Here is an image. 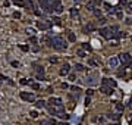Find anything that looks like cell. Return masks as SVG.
<instances>
[{"label": "cell", "mask_w": 132, "mask_h": 125, "mask_svg": "<svg viewBox=\"0 0 132 125\" xmlns=\"http://www.w3.org/2000/svg\"><path fill=\"white\" fill-rule=\"evenodd\" d=\"M85 84H87V85H90V87L97 85V84H98V74H97V72L88 74V75L85 77Z\"/></svg>", "instance_id": "obj_1"}, {"label": "cell", "mask_w": 132, "mask_h": 125, "mask_svg": "<svg viewBox=\"0 0 132 125\" xmlns=\"http://www.w3.org/2000/svg\"><path fill=\"white\" fill-rule=\"evenodd\" d=\"M51 46H53L54 49H57V50H63V49H66V43L63 41V38L54 37L53 40H51Z\"/></svg>", "instance_id": "obj_2"}, {"label": "cell", "mask_w": 132, "mask_h": 125, "mask_svg": "<svg viewBox=\"0 0 132 125\" xmlns=\"http://www.w3.org/2000/svg\"><path fill=\"white\" fill-rule=\"evenodd\" d=\"M119 60L123 66H128L132 62V56L129 53H122V54H119Z\"/></svg>", "instance_id": "obj_3"}, {"label": "cell", "mask_w": 132, "mask_h": 125, "mask_svg": "<svg viewBox=\"0 0 132 125\" xmlns=\"http://www.w3.org/2000/svg\"><path fill=\"white\" fill-rule=\"evenodd\" d=\"M40 5L44 7V10H46V12H53V10H54L53 6L50 5V2H48V0H40Z\"/></svg>", "instance_id": "obj_4"}, {"label": "cell", "mask_w": 132, "mask_h": 125, "mask_svg": "<svg viewBox=\"0 0 132 125\" xmlns=\"http://www.w3.org/2000/svg\"><path fill=\"white\" fill-rule=\"evenodd\" d=\"M21 99H22V100H25V101H34V99H35V97H34V94H32V93L22 91V93H21Z\"/></svg>", "instance_id": "obj_5"}, {"label": "cell", "mask_w": 132, "mask_h": 125, "mask_svg": "<svg viewBox=\"0 0 132 125\" xmlns=\"http://www.w3.org/2000/svg\"><path fill=\"white\" fill-rule=\"evenodd\" d=\"M50 25H51V22H50V21H46V22H44V21H40V22H37V28H38V30H47V28H50Z\"/></svg>", "instance_id": "obj_6"}, {"label": "cell", "mask_w": 132, "mask_h": 125, "mask_svg": "<svg viewBox=\"0 0 132 125\" xmlns=\"http://www.w3.org/2000/svg\"><path fill=\"white\" fill-rule=\"evenodd\" d=\"M48 103L51 105V106H54V107H62L63 105H62V100H60L59 97H51L50 100H48Z\"/></svg>", "instance_id": "obj_7"}, {"label": "cell", "mask_w": 132, "mask_h": 125, "mask_svg": "<svg viewBox=\"0 0 132 125\" xmlns=\"http://www.w3.org/2000/svg\"><path fill=\"white\" fill-rule=\"evenodd\" d=\"M119 63H120V60H119V58H116V56H113V58L109 59V66H110V68H117Z\"/></svg>", "instance_id": "obj_8"}, {"label": "cell", "mask_w": 132, "mask_h": 125, "mask_svg": "<svg viewBox=\"0 0 132 125\" xmlns=\"http://www.w3.org/2000/svg\"><path fill=\"white\" fill-rule=\"evenodd\" d=\"M103 85H109V87H116L117 85V83L114 81V79H112V78H103Z\"/></svg>", "instance_id": "obj_9"}, {"label": "cell", "mask_w": 132, "mask_h": 125, "mask_svg": "<svg viewBox=\"0 0 132 125\" xmlns=\"http://www.w3.org/2000/svg\"><path fill=\"white\" fill-rule=\"evenodd\" d=\"M100 34H101L104 38H112V30H110V28H101V30H100Z\"/></svg>", "instance_id": "obj_10"}, {"label": "cell", "mask_w": 132, "mask_h": 125, "mask_svg": "<svg viewBox=\"0 0 132 125\" xmlns=\"http://www.w3.org/2000/svg\"><path fill=\"white\" fill-rule=\"evenodd\" d=\"M100 90H101V93H104V94H113V90H112V87H109V85H103Z\"/></svg>", "instance_id": "obj_11"}, {"label": "cell", "mask_w": 132, "mask_h": 125, "mask_svg": "<svg viewBox=\"0 0 132 125\" xmlns=\"http://www.w3.org/2000/svg\"><path fill=\"white\" fill-rule=\"evenodd\" d=\"M69 74V63H65L63 68L60 69V75H68Z\"/></svg>", "instance_id": "obj_12"}, {"label": "cell", "mask_w": 132, "mask_h": 125, "mask_svg": "<svg viewBox=\"0 0 132 125\" xmlns=\"http://www.w3.org/2000/svg\"><path fill=\"white\" fill-rule=\"evenodd\" d=\"M107 118L112 119V121H119L120 115H119V113H110V115H107Z\"/></svg>", "instance_id": "obj_13"}, {"label": "cell", "mask_w": 132, "mask_h": 125, "mask_svg": "<svg viewBox=\"0 0 132 125\" xmlns=\"http://www.w3.org/2000/svg\"><path fill=\"white\" fill-rule=\"evenodd\" d=\"M48 2H50V5L53 6V9H56V7L60 5V0H48Z\"/></svg>", "instance_id": "obj_14"}, {"label": "cell", "mask_w": 132, "mask_h": 125, "mask_svg": "<svg viewBox=\"0 0 132 125\" xmlns=\"http://www.w3.org/2000/svg\"><path fill=\"white\" fill-rule=\"evenodd\" d=\"M44 106H46V101H44V100H38L35 103V107H38V109H43Z\"/></svg>", "instance_id": "obj_15"}, {"label": "cell", "mask_w": 132, "mask_h": 125, "mask_svg": "<svg viewBox=\"0 0 132 125\" xmlns=\"http://www.w3.org/2000/svg\"><path fill=\"white\" fill-rule=\"evenodd\" d=\"M84 69H85V66H84V65H81V63H76V65H75V71L81 72V71H84Z\"/></svg>", "instance_id": "obj_16"}, {"label": "cell", "mask_w": 132, "mask_h": 125, "mask_svg": "<svg viewBox=\"0 0 132 125\" xmlns=\"http://www.w3.org/2000/svg\"><path fill=\"white\" fill-rule=\"evenodd\" d=\"M116 109H117L119 112H123V109H125V106H123L122 103H119V101H116Z\"/></svg>", "instance_id": "obj_17"}, {"label": "cell", "mask_w": 132, "mask_h": 125, "mask_svg": "<svg viewBox=\"0 0 132 125\" xmlns=\"http://www.w3.org/2000/svg\"><path fill=\"white\" fill-rule=\"evenodd\" d=\"M13 3H15L16 6H25L24 0H13Z\"/></svg>", "instance_id": "obj_18"}, {"label": "cell", "mask_w": 132, "mask_h": 125, "mask_svg": "<svg viewBox=\"0 0 132 125\" xmlns=\"http://www.w3.org/2000/svg\"><path fill=\"white\" fill-rule=\"evenodd\" d=\"M68 38H69V41H71V43L76 41V37H75V34H73V32H71V34H69V37H68Z\"/></svg>", "instance_id": "obj_19"}, {"label": "cell", "mask_w": 132, "mask_h": 125, "mask_svg": "<svg viewBox=\"0 0 132 125\" xmlns=\"http://www.w3.org/2000/svg\"><path fill=\"white\" fill-rule=\"evenodd\" d=\"M76 15H78V9H75V7H73V9H71V16H72V18H75Z\"/></svg>", "instance_id": "obj_20"}, {"label": "cell", "mask_w": 132, "mask_h": 125, "mask_svg": "<svg viewBox=\"0 0 132 125\" xmlns=\"http://www.w3.org/2000/svg\"><path fill=\"white\" fill-rule=\"evenodd\" d=\"M25 32H27L28 36H34V34H35V31L32 30V28H27V31H25Z\"/></svg>", "instance_id": "obj_21"}, {"label": "cell", "mask_w": 132, "mask_h": 125, "mask_svg": "<svg viewBox=\"0 0 132 125\" xmlns=\"http://www.w3.org/2000/svg\"><path fill=\"white\" fill-rule=\"evenodd\" d=\"M72 91L76 96H79V93H81V88H79V87H72Z\"/></svg>", "instance_id": "obj_22"}, {"label": "cell", "mask_w": 132, "mask_h": 125, "mask_svg": "<svg viewBox=\"0 0 132 125\" xmlns=\"http://www.w3.org/2000/svg\"><path fill=\"white\" fill-rule=\"evenodd\" d=\"M62 10H63V7L60 6V5H59L57 7H56V9H54V12H56V13H62Z\"/></svg>", "instance_id": "obj_23"}, {"label": "cell", "mask_w": 132, "mask_h": 125, "mask_svg": "<svg viewBox=\"0 0 132 125\" xmlns=\"http://www.w3.org/2000/svg\"><path fill=\"white\" fill-rule=\"evenodd\" d=\"M82 47H84L85 50H91V46L88 44V43H84V44H82Z\"/></svg>", "instance_id": "obj_24"}, {"label": "cell", "mask_w": 132, "mask_h": 125, "mask_svg": "<svg viewBox=\"0 0 132 125\" xmlns=\"http://www.w3.org/2000/svg\"><path fill=\"white\" fill-rule=\"evenodd\" d=\"M88 10H91V12H94V5H93V3H90V5H88Z\"/></svg>", "instance_id": "obj_25"}, {"label": "cell", "mask_w": 132, "mask_h": 125, "mask_svg": "<svg viewBox=\"0 0 132 125\" xmlns=\"http://www.w3.org/2000/svg\"><path fill=\"white\" fill-rule=\"evenodd\" d=\"M13 18L19 19V18H21V13H19V12H15V13H13Z\"/></svg>", "instance_id": "obj_26"}, {"label": "cell", "mask_w": 132, "mask_h": 125, "mask_svg": "<svg viewBox=\"0 0 132 125\" xmlns=\"http://www.w3.org/2000/svg\"><path fill=\"white\" fill-rule=\"evenodd\" d=\"M94 13H96V16H98V18L101 16V12H100V10H97V9H94Z\"/></svg>", "instance_id": "obj_27"}, {"label": "cell", "mask_w": 132, "mask_h": 125, "mask_svg": "<svg viewBox=\"0 0 132 125\" xmlns=\"http://www.w3.org/2000/svg\"><path fill=\"white\" fill-rule=\"evenodd\" d=\"M78 56H79V58H85V53L82 52V50H79V52H78Z\"/></svg>", "instance_id": "obj_28"}, {"label": "cell", "mask_w": 132, "mask_h": 125, "mask_svg": "<svg viewBox=\"0 0 132 125\" xmlns=\"http://www.w3.org/2000/svg\"><path fill=\"white\" fill-rule=\"evenodd\" d=\"M31 87H32L34 90H38V88H40V85H38V84H31Z\"/></svg>", "instance_id": "obj_29"}, {"label": "cell", "mask_w": 132, "mask_h": 125, "mask_svg": "<svg viewBox=\"0 0 132 125\" xmlns=\"http://www.w3.org/2000/svg\"><path fill=\"white\" fill-rule=\"evenodd\" d=\"M106 21H107L106 18H100V24H101V25H104V24H106Z\"/></svg>", "instance_id": "obj_30"}, {"label": "cell", "mask_w": 132, "mask_h": 125, "mask_svg": "<svg viewBox=\"0 0 132 125\" xmlns=\"http://www.w3.org/2000/svg\"><path fill=\"white\" fill-rule=\"evenodd\" d=\"M53 21H54V24H56V25H60V19L59 18H54Z\"/></svg>", "instance_id": "obj_31"}, {"label": "cell", "mask_w": 132, "mask_h": 125, "mask_svg": "<svg viewBox=\"0 0 132 125\" xmlns=\"http://www.w3.org/2000/svg\"><path fill=\"white\" fill-rule=\"evenodd\" d=\"M50 62H51V63H56V62H57V59H56V58H50Z\"/></svg>", "instance_id": "obj_32"}, {"label": "cell", "mask_w": 132, "mask_h": 125, "mask_svg": "<svg viewBox=\"0 0 132 125\" xmlns=\"http://www.w3.org/2000/svg\"><path fill=\"white\" fill-rule=\"evenodd\" d=\"M30 115H31V116H32V118H37V116H38V115H37V112H31Z\"/></svg>", "instance_id": "obj_33"}, {"label": "cell", "mask_w": 132, "mask_h": 125, "mask_svg": "<svg viewBox=\"0 0 132 125\" xmlns=\"http://www.w3.org/2000/svg\"><path fill=\"white\" fill-rule=\"evenodd\" d=\"M88 63H90L91 66H96V65H97V63H96V62H94V60H90V62H88Z\"/></svg>", "instance_id": "obj_34"}, {"label": "cell", "mask_w": 132, "mask_h": 125, "mask_svg": "<svg viewBox=\"0 0 132 125\" xmlns=\"http://www.w3.org/2000/svg\"><path fill=\"white\" fill-rule=\"evenodd\" d=\"M93 93H94V91H93V90H91V88L88 90V91H87V94H88V96H91V94H93Z\"/></svg>", "instance_id": "obj_35"}, {"label": "cell", "mask_w": 132, "mask_h": 125, "mask_svg": "<svg viewBox=\"0 0 132 125\" xmlns=\"http://www.w3.org/2000/svg\"><path fill=\"white\" fill-rule=\"evenodd\" d=\"M69 79H71V81H75V75H73V74H72V75L69 77Z\"/></svg>", "instance_id": "obj_36"}, {"label": "cell", "mask_w": 132, "mask_h": 125, "mask_svg": "<svg viewBox=\"0 0 132 125\" xmlns=\"http://www.w3.org/2000/svg\"><path fill=\"white\" fill-rule=\"evenodd\" d=\"M128 9H129V10H132V3H128Z\"/></svg>", "instance_id": "obj_37"}, {"label": "cell", "mask_w": 132, "mask_h": 125, "mask_svg": "<svg viewBox=\"0 0 132 125\" xmlns=\"http://www.w3.org/2000/svg\"><path fill=\"white\" fill-rule=\"evenodd\" d=\"M57 125H69V124H65V122H59Z\"/></svg>", "instance_id": "obj_38"}, {"label": "cell", "mask_w": 132, "mask_h": 125, "mask_svg": "<svg viewBox=\"0 0 132 125\" xmlns=\"http://www.w3.org/2000/svg\"><path fill=\"white\" fill-rule=\"evenodd\" d=\"M109 125H119V124H109Z\"/></svg>", "instance_id": "obj_39"}, {"label": "cell", "mask_w": 132, "mask_h": 125, "mask_svg": "<svg viewBox=\"0 0 132 125\" xmlns=\"http://www.w3.org/2000/svg\"><path fill=\"white\" fill-rule=\"evenodd\" d=\"M131 125H132V119H131Z\"/></svg>", "instance_id": "obj_40"}, {"label": "cell", "mask_w": 132, "mask_h": 125, "mask_svg": "<svg viewBox=\"0 0 132 125\" xmlns=\"http://www.w3.org/2000/svg\"><path fill=\"white\" fill-rule=\"evenodd\" d=\"M131 107H132V105H131Z\"/></svg>", "instance_id": "obj_41"}]
</instances>
